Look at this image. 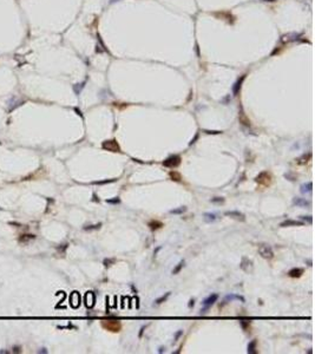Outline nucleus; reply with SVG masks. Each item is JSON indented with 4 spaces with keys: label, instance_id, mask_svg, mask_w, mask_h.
Instances as JSON below:
<instances>
[{
    "label": "nucleus",
    "instance_id": "obj_1",
    "mask_svg": "<svg viewBox=\"0 0 315 354\" xmlns=\"http://www.w3.org/2000/svg\"><path fill=\"white\" fill-rule=\"evenodd\" d=\"M255 182L259 183L262 187H269L273 182V177L270 175V172L268 171H262L257 176L255 177Z\"/></svg>",
    "mask_w": 315,
    "mask_h": 354
},
{
    "label": "nucleus",
    "instance_id": "obj_2",
    "mask_svg": "<svg viewBox=\"0 0 315 354\" xmlns=\"http://www.w3.org/2000/svg\"><path fill=\"white\" fill-rule=\"evenodd\" d=\"M259 254L261 255L263 259L270 260L274 257V252L272 247L269 244H266V243H262L259 246Z\"/></svg>",
    "mask_w": 315,
    "mask_h": 354
},
{
    "label": "nucleus",
    "instance_id": "obj_3",
    "mask_svg": "<svg viewBox=\"0 0 315 354\" xmlns=\"http://www.w3.org/2000/svg\"><path fill=\"white\" fill-rule=\"evenodd\" d=\"M101 326L105 328L106 330L113 332V333H118L119 330L122 329V324L119 321H101Z\"/></svg>",
    "mask_w": 315,
    "mask_h": 354
},
{
    "label": "nucleus",
    "instance_id": "obj_4",
    "mask_svg": "<svg viewBox=\"0 0 315 354\" xmlns=\"http://www.w3.org/2000/svg\"><path fill=\"white\" fill-rule=\"evenodd\" d=\"M101 147L104 150L111 151V152H120V147H119L118 142L116 139H110V141L103 142Z\"/></svg>",
    "mask_w": 315,
    "mask_h": 354
},
{
    "label": "nucleus",
    "instance_id": "obj_5",
    "mask_svg": "<svg viewBox=\"0 0 315 354\" xmlns=\"http://www.w3.org/2000/svg\"><path fill=\"white\" fill-rule=\"evenodd\" d=\"M181 162H182V158H181V156H178V155H173V156H170V157H168L164 162H163V165L164 166H167V168H177L179 164H181Z\"/></svg>",
    "mask_w": 315,
    "mask_h": 354
},
{
    "label": "nucleus",
    "instance_id": "obj_6",
    "mask_svg": "<svg viewBox=\"0 0 315 354\" xmlns=\"http://www.w3.org/2000/svg\"><path fill=\"white\" fill-rule=\"evenodd\" d=\"M217 299H218V295H217V294L209 295L208 297H207L205 300L203 301V306H204V308H203V309H201V314L205 313V311H207V309H208L210 306H213L215 302L217 301Z\"/></svg>",
    "mask_w": 315,
    "mask_h": 354
},
{
    "label": "nucleus",
    "instance_id": "obj_7",
    "mask_svg": "<svg viewBox=\"0 0 315 354\" xmlns=\"http://www.w3.org/2000/svg\"><path fill=\"white\" fill-rule=\"evenodd\" d=\"M240 267L241 269L245 273H251L253 271V268H254V265H253V261L247 257H242V261L240 263Z\"/></svg>",
    "mask_w": 315,
    "mask_h": 354
},
{
    "label": "nucleus",
    "instance_id": "obj_8",
    "mask_svg": "<svg viewBox=\"0 0 315 354\" xmlns=\"http://www.w3.org/2000/svg\"><path fill=\"white\" fill-rule=\"evenodd\" d=\"M224 215H226V216H229V217H232V218H235V220H237V221H242V222H243L244 220H245V216H244L242 212L237 211V210H230V211H226V212H224Z\"/></svg>",
    "mask_w": 315,
    "mask_h": 354
},
{
    "label": "nucleus",
    "instance_id": "obj_9",
    "mask_svg": "<svg viewBox=\"0 0 315 354\" xmlns=\"http://www.w3.org/2000/svg\"><path fill=\"white\" fill-rule=\"evenodd\" d=\"M70 305L73 308H78L79 307V305H80V295H79L78 292H73L70 295Z\"/></svg>",
    "mask_w": 315,
    "mask_h": 354
},
{
    "label": "nucleus",
    "instance_id": "obj_10",
    "mask_svg": "<svg viewBox=\"0 0 315 354\" xmlns=\"http://www.w3.org/2000/svg\"><path fill=\"white\" fill-rule=\"evenodd\" d=\"M85 306L88 308H92L95 306V294L92 292H88L85 294Z\"/></svg>",
    "mask_w": 315,
    "mask_h": 354
},
{
    "label": "nucleus",
    "instance_id": "obj_11",
    "mask_svg": "<svg viewBox=\"0 0 315 354\" xmlns=\"http://www.w3.org/2000/svg\"><path fill=\"white\" fill-rule=\"evenodd\" d=\"M310 159H312V152L304 153V155H302L301 157H299L296 159V163L299 165H306L307 163L310 162Z\"/></svg>",
    "mask_w": 315,
    "mask_h": 354
},
{
    "label": "nucleus",
    "instance_id": "obj_12",
    "mask_svg": "<svg viewBox=\"0 0 315 354\" xmlns=\"http://www.w3.org/2000/svg\"><path fill=\"white\" fill-rule=\"evenodd\" d=\"M203 218H204V221L207 222V223H213V222H215L216 220H218V215L217 214H215V212H205L204 215H203Z\"/></svg>",
    "mask_w": 315,
    "mask_h": 354
},
{
    "label": "nucleus",
    "instance_id": "obj_13",
    "mask_svg": "<svg viewBox=\"0 0 315 354\" xmlns=\"http://www.w3.org/2000/svg\"><path fill=\"white\" fill-rule=\"evenodd\" d=\"M303 268H293V269H290V270L288 271V275L290 277H293V279H299V277L302 276L303 274Z\"/></svg>",
    "mask_w": 315,
    "mask_h": 354
},
{
    "label": "nucleus",
    "instance_id": "obj_14",
    "mask_svg": "<svg viewBox=\"0 0 315 354\" xmlns=\"http://www.w3.org/2000/svg\"><path fill=\"white\" fill-rule=\"evenodd\" d=\"M148 227L151 230H158L161 229L162 227H164V224H163V222L158 221V220H151L148 223Z\"/></svg>",
    "mask_w": 315,
    "mask_h": 354
},
{
    "label": "nucleus",
    "instance_id": "obj_15",
    "mask_svg": "<svg viewBox=\"0 0 315 354\" xmlns=\"http://www.w3.org/2000/svg\"><path fill=\"white\" fill-rule=\"evenodd\" d=\"M293 203H294L295 206L304 207V208H306V207H310V202L307 201L306 198H301V197H296V198H294Z\"/></svg>",
    "mask_w": 315,
    "mask_h": 354
},
{
    "label": "nucleus",
    "instance_id": "obj_16",
    "mask_svg": "<svg viewBox=\"0 0 315 354\" xmlns=\"http://www.w3.org/2000/svg\"><path fill=\"white\" fill-rule=\"evenodd\" d=\"M302 222H300V221H294V220H286V221H283L282 223L280 224L281 227H296V225H302Z\"/></svg>",
    "mask_w": 315,
    "mask_h": 354
},
{
    "label": "nucleus",
    "instance_id": "obj_17",
    "mask_svg": "<svg viewBox=\"0 0 315 354\" xmlns=\"http://www.w3.org/2000/svg\"><path fill=\"white\" fill-rule=\"evenodd\" d=\"M301 193L302 194H307V193H312V190H313V183L312 182H307L304 183V184H302L301 185Z\"/></svg>",
    "mask_w": 315,
    "mask_h": 354
},
{
    "label": "nucleus",
    "instance_id": "obj_18",
    "mask_svg": "<svg viewBox=\"0 0 315 354\" xmlns=\"http://www.w3.org/2000/svg\"><path fill=\"white\" fill-rule=\"evenodd\" d=\"M169 176H170V178H171L173 181H175V182H181V181H182V175H181L179 172H177V171H170V172H169Z\"/></svg>",
    "mask_w": 315,
    "mask_h": 354
},
{
    "label": "nucleus",
    "instance_id": "obj_19",
    "mask_svg": "<svg viewBox=\"0 0 315 354\" xmlns=\"http://www.w3.org/2000/svg\"><path fill=\"white\" fill-rule=\"evenodd\" d=\"M232 300H240L242 301V302H244V297H242L241 295H235V294H232V295H227L226 299H224V303H227V301H232Z\"/></svg>",
    "mask_w": 315,
    "mask_h": 354
},
{
    "label": "nucleus",
    "instance_id": "obj_20",
    "mask_svg": "<svg viewBox=\"0 0 315 354\" xmlns=\"http://www.w3.org/2000/svg\"><path fill=\"white\" fill-rule=\"evenodd\" d=\"M244 79V76L238 80L236 84H235V86H234V88H232V92H234V96H237L238 92H240V90H241V85H242V82H243Z\"/></svg>",
    "mask_w": 315,
    "mask_h": 354
},
{
    "label": "nucleus",
    "instance_id": "obj_21",
    "mask_svg": "<svg viewBox=\"0 0 315 354\" xmlns=\"http://www.w3.org/2000/svg\"><path fill=\"white\" fill-rule=\"evenodd\" d=\"M256 345H257V341L256 340H253L248 343V353L254 354L256 353Z\"/></svg>",
    "mask_w": 315,
    "mask_h": 354
},
{
    "label": "nucleus",
    "instance_id": "obj_22",
    "mask_svg": "<svg viewBox=\"0 0 315 354\" xmlns=\"http://www.w3.org/2000/svg\"><path fill=\"white\" fill-rule=\"evenodd\" d=\"M187 211V207H179V208H177V209H173V210H170V214H173V215H181V214H183V212Z\"/></svg>",
    "mask_w": 315,
    "mask_h": 354
},
{
    "label": "nucleus",
    "instance_id": "obj_23",
    "mask_svg": "<svg viewBox=\"0 0 315 354\" xmlns=\"http://www.w3.org/2000/svg\"><path fill=\"white\" fill-rule=\"evenodd\" d=\"M183 267H184V261H183V260H182V261H181V262H179L178 265L176 266V267H175V268H173V275H176V274H178L179 271L182 270V268H183Z\"/></svg>",
    "mask_w": 315,
    "mask_h": 354
},
{
    "label": "nucleus",
    "instance_id": "obj_24",
    "mask_svg": "<svg viewBox=\"0 0 315 354\" xmlns=\"http://www.w3.org/2000/svg\"><path fill=\"white\" fill-rule=\"evenodd\" d=\"M101 227V223L92 224V225H86V227H84V230H97V229H99Z\"/></svg>",
    "mask_w": 315,
    "mask_h": 354
},
{
    "label": "nucleus",
    "instance_id": "obj_25",
    "mask_svg": "<svg viewBox=\"0 0 315 354\" xmlns=\"http://www.w3.org/2000/svg\"><path fill=\"white\" fill-rule=\"evenodd\" d=\"M169 295H170V293H167V294L165 295H163V296H161V297H160V299H157V300L155 301V303H156V305H161V303H163V302H164V301L167 300L168 297H169Z\"/></svg>",
    "mask_w": 315,
    "mask_h": 354
},
{
    "label": "nucleus",
    "instance_id": "obj_26",
    "mask_svg": "<svg viewBox=\"0 0 315 354\" xmlns=\"http://www.w3.org/2000/svg\"><path fill=\"white\" fill-rule=\"evenodd\" d=\"M115 262H116V259H105L103 263H104L105 267H110V266H112Z\"/></svg>",
    "mask_w": 315,
    "mask_h": 354
},
{
    "label": "nucleus",
    "instance_id": "obj_27",
    "mask_svg": "<svg viewBox=\"0 0 315 354\" xmlns=\"http://www.w3.org/2000/svg\"><path fill=\"white\" fill-rule=\"evenodd\" d=\"M106 203H110V204H118V203H120V200H119V197H113L111 200H106Z\"/></svg>",
    "mask_w": 315,
    "mask_h": 354
},
{
    "label": "nucleus",
    "instance_id": "obj_28",
    "mask_svg": "<svg viewBox=\"0 0 315 354\" xmlns=\"http://www.w3.org/2000/svg\"><path fill=\"white\" fill-rule=\"evenodd\" d=\"M223 202H224L223 197H214V198H211V203H223Z\"/></svg>",
    "mask_w": 315,
    "mask_h": 354
},
{
    "label": "nucleus",
    "instance_id": "obj_29",
    "mask_svg": "<svg viewBox=\"0 0 315 354\" xmlns=\"http://www.w3.org/2000/svg\"><path fill=\"white\" fill-rule=\"evenodd\" d=\"M249 321H241V324H242V327H243V329L245 330V332H248V329H249Z\"/></svg>",
    "mask_w": 315,
    "mask_h": 354
},
{
    "label": "nucleus",
    "instance_id": "obj_30",
    "mask_svg": "<svg viewBox=\"0 0 315 354\" xmlns=\"http://www.w3.org/2000/svg\"><path fill=\"white\" fill-rule=\"evenodd\" d=\"M300 218H301L302 221H307L308 223H312V222H313V218H312V216H301Z\"/></svg>",
    "mask_w": 315,
    "mask_h": 354
},
{
    "label": "nucleus",
    "instance_id": "obj_31",
    "mask_svg": "<svg viewBox=\"0 0 315 354\" xmlns=\"http://www.w3.org/2000/svg\"><path fill=\"white\" fill-rule=\"evenodd\" d=\"M182 334H183V330H179L178 333H177V334H176V336H175V340H177V339H178L179 336L182 335Z\"/></svg>",
    "mask_w": 315,
    "mask_h": 354
},
{
    "label": "nucleus",
    "instance_id": "obj_32",
    "mask_svg": "<svg viewBox=\"0 0 315 354\" xmlns=\"http://www.w3.org/2000/svg\"><path fill=\"white\" fill-rule=\"evenodd\" d=\"M197 138H198V135H196V136H195V138H194V139H191V142H190V145H191V144H194V143H195V141H196Z\"/></svg>",
    "mask_w": 315,
    "mask_h": 354
},
{
    "label": "nucleus",
    "instance_id": "obj_33",
    "mask_svg": "<svg viewBox=\"0 0 315 354\" xmlns=\"http://www.w3.org/2000/svg\"><path fill=\"white\" fill-rule=\"evenodd\" d=\"M194 305H195V301H194V300H190V303H189V307H192V306H194Z\"/></svg>",
    "mask_w": 315,
    "mask_h": 354
},
{
    "label": "nucleus",
    "instance_id": "obj_34",
    "mask_svg": "<svg viewBox=\"0 0 315 354\" xmlns=\"http://www.w3.org/2000/svg\"><path fill=\"white\" fill-rule=\"evenodd\" d=\"M14 352H16V353H17V352H20V348L16 347V348H14Z\"/></svg>",
    "mask_w": 315,
    "mask_h": 354
},
{
    "label": "nucleus",
    "instance_id": "obj_35",
    "mask_svg": "<svg viewBox=\"0 0 315 354\" xmlns=\"http://www.w3.org/2000/svg\"><path fill=\"white\" fill-rule=\"evenodd\" d=\"M144 328H145V327H142V329H141V333H139V336H142V334H143V330H144Z\"/></svg>",
    "mask_w": 315,
    "mask_h": 354
},
{
    "label": "nucleus",
    "instance_id": "obj_36",
    "mask_svg": "<svg viewBox=\"0 0 315 354\" xmlns=\"http://www.w3.org/2000/svg\"><path fill=\"white\" fill-rule=\"evenodd\" d=\"M164 349H165V348L161 347V348H160V351H158V352H160V353H162V352H163V351H164Z\"/></svg>",
    "mask_w": 315,
    "mask_h": 354
},
{
    "label": "nucleus",
    "instance_id": "obj_37",
    "mask_svg": "<svg viewBox=\"0 0 315 354\" xmlns=\"http://www.w3.org/2000/svg\"><path fill=\"white\" fill-rule=\"evenodd\" d=\"M264 1H274V0H264Z\"/></svg>",
    "mask_w": 315,
    "mask_h": 354
}]
</instances>
